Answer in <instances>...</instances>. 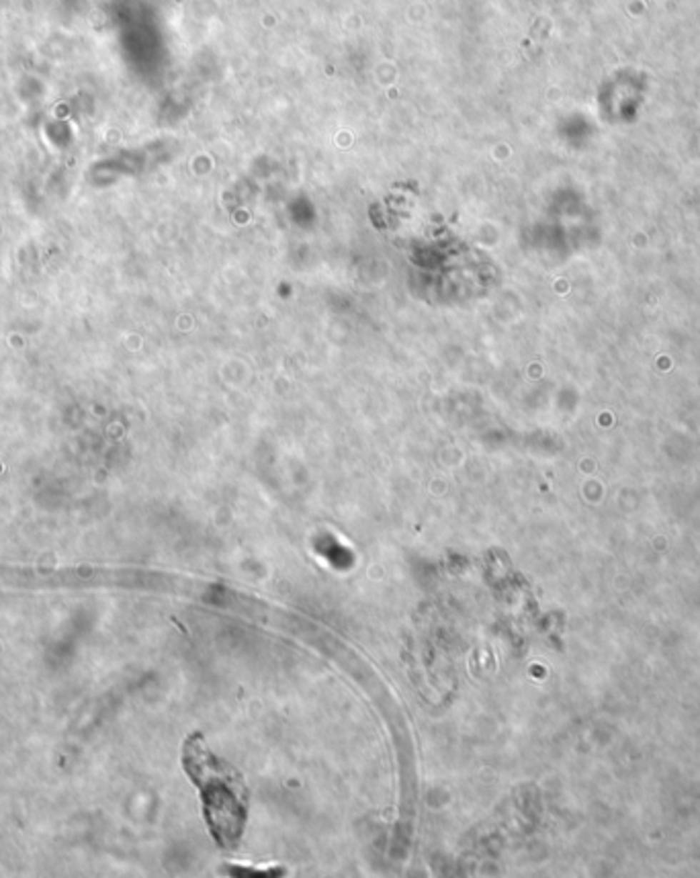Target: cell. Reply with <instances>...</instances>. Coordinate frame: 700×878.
<instances>
[{
    "label": "cell",
    "mask_w": 700,
    "mask_h": 878,
    "mask_svg": "<svg viewBox=\"0 0 700 878\" xmlns=\"http://www.w3.org/2000/svg\"><path fill=\"white\" fill-rule=\"evenodd\" d=\"M183 766L197 784L203 817L224 849L238 846L248 821V788L236 768L211 754L201 735H191L183 749Z\"/></svg>",
    "instance_id": "cell-1"
}]
</instances>
